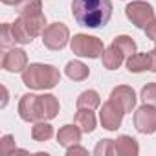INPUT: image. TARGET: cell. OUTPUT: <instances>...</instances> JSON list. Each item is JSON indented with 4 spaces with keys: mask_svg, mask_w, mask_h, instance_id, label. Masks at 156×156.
I'll return each mask as SVG.
<instances>
[{
    "mask_svg": "<svg viewBox=\"0 0 156 156\" xmlns=\"http://www.w3.org/2000/svg\"><path fill=\"white\" fill-rule=\"evenodd\" d=\"M72 15L75 22L85 28H101L112 17L110 0H73Z\"/></svg>",
    "mask_w": 156,
    "mask_h": 156,
    "instance_id": "1",
    "label": "cell"
},
{
    "mask_svg": "<svg viewBox=\"0 0 156 156\" xmlns=\"http://www.w3.org/2000/svg\"><path fill=\"white\" fill-rule=\"evenodd\" d=\"M22 83L33 90L55 88L61 83V72L51 64L33 62V64H28L26 70L22 72Z\"/></svg>",
    "mask_w": 156,
    "mask_h": 156,
    "instance_id": "2",
    "label": "cell"
},
{
    "mask_svg": "<svg viewBox=\"0 0 156 156\" xmlns=\"http://www.w3.org/2000/svg\"><path fill=\"white\" fill-rule=\"evenodd\" d=\"M70 48H72V53L79 57H90V59H98L105 51V46L98 37L85 35V33L73 35V39L70 41Z\"/></svg>",
    "mask_w": 156,
    "mask_h": 156,
    "instance_id": "3",
    "label": "cell"
},
{
    "mask_svg": "<svg viewBox=\"0 0 156 156\" xmlns=\"http://www.w3.org/2000/svg\"><path fill=\"white\" fill-rule=\"evenodd\" d=\"M68 39H70V30L62 22H53L46 26V30L42 31V44L51 51L62 50L68 44Z\"/></svg>",
    "mask_w": 156,
    "mask_h": 156,
    "instance_id": "4",
    "label": "cell"
},
{
    "mask_svg": "<svg viewBox=\"0 0 156 156\" xmlns=\"http://www.w3.org/2000/svg\"><path fill=\"white\" fill-rule=\"evenodd\" d=\"M125 15L127 19L140 30H145L147 24L151 20H154V9L149 2H143V0H134L125 8Z\"/></svg>",
    "mask_w": 156,
    "mask_h": 156,
    "instance_id": "5",
    "label": "cell"
},
{
    "mask_svg": "<svg viewBox=\"0 0 156 156\" xmlns=\"http://www.w3.org/2000/svg\"><path fill=\"white\" fill-rule=\"evenodd\" d=\"M134 127L141 134L156 132V107L143 105L134 112Z\"/></svg>",
    "mask_w": 156,
    "mask_h": 156,
    "instance_id": "6",
    "label": "cell"
},
{
    "mask_svg": "<svg viewBox=\"0 0 156 156\" xmlns=\"http://www.w3.org/2000/svg\"><path fill=\"white\" fill-rule=\"evenodd\" d=\"M19 116L22 121L35 123L41 121V105H39V96L35 94H24L19 101Z\"/></svg>",
    "mask_w": 156,
    "mask_h": 156,
    "instance_id": "7",
    "label": "cell"
},
{
    "mask_svg": "<svg viewBox=\"0 0 156 156\" xmlns=\"http://www.w3.org/2000/svg\"><path fill=\"white\" fill-rule=\"evenodd\" d=\"M123 114L125 112L112 99H108L107 103H103L101 112H99V119H101L103 129H107V130H118L119 125H121V121H123Z\"/></svg>",
    "mask_w": 156,
    "mask_h": 156,
    "instance_id": "8",
    "label": "cell"
},
{
    "mask_svg": "<svg viewBox=\"0 0 156 156\" xmlns=\"http://www.w3.org/2000/svg\"><path fill=\"white\" fill-rule=\"evenodd\" d=\"M28 66V55L24 50L20 48H11L4 53L2 57V68L6 72H11V73H17V72H24Z\"/></svg>",
    "mask_w": 156,
    "mask_h": 156,
    "instance_id": "9",
    "label": "cell"
},
{
    "mask_svg": "<svg viewBox=\"0 0 156 156\" xmlns=\"http://www.w3.org/2000/svg\"><path fill=\"white\" fill-rule=\"evenodd\" d=\"M110 99H112L125 114L132 112V108L136 107V92H134L130 87H127V85L116 87V88L112 90V94H110Z\"/></svg>",
    "mask_w": 156,
    "mask_h": 156,
    "instance_id": "10",
    "label": "cell"
},
{
    "mask_svg": "<svg viewBox=\"0 0 156 156\" xmlns=\"http://www.w3.org/2000/svg\"><path fill=\"white\" fill-rule=\"evenodd\" d=\"M140 152V145L132 136H119L118 140H114V154L118 156H136Z\"/></svg>",
    "mask_w": 156,
    "mask_h": 156,
    "instance_id": "11",
    "label": "cell"
},
{
    "mask_svg": "<svg viewBox=\"0 0 156 156\" xmlns=\"http://www.w3.org/2000/svg\"><path fill=\"white\" fill-rule=\"evenodd\" d=\"M81 129L77 127V125H64L59 129L57 132V141L59 145L62 147H72V145H77L81 141Z\"/></svg>",
    "mask_w": 156,
    "mask_h": 156,
    "instance_id": "12",
    "label": "cell"
},
{
    "mask_svg": "<svg viewBox=\"0 0 156 156\" xmlns=\"http://www.w3.org/2000/svg\"><path fill=\"white\" fill-rule=\"evenodd\" d=\"M125 59H127L125 53H123L118 46H114V44H110L108 48H105V51H103V55H101L103 66H105L107 70H116V68H119Z\"/></svg>",
    "mask_w": 156,
    "mask_h": 156,
    "instance_id": "13",
    "label": "cell"
},
{
    "mask_svg": "<svg viewBox=\"0 0 156 156\" xmlns=\"http://www.w3.org/2000/svg\"><path fill=\"white\" fill-rule=\"evenodd\" d=\"M39 105H41V118L42 119H53L59 114V101L53 94L39 96Z\"/></svg>",
    "mask_w": 156,
    "mask_h": 156,
    "instance_id": "14",
    "label": "cell"
},
{
    "mask_svg": "<svg viewBox=\"0 0 156 156\" xmlns=\"http://www.w3.org/2000/svg\"><path fill=\"white\" fill-rule=\"evenodd\" d=\"M73 121L85 134H90L96 129V116H94V112L90 108H77Z\"/></svg>",
    "mask_w": 156,
    "mask_h": 156,
    "instance_id": "15",
    "label": "cell"
},
{
    "mask_svg": "<svg viewBox=\"0 0 156 156\" xmlns=\"http://www.w3.org/2000/svg\"><path fill=\"white\" fill-rule=\"evenodd\" d=\"M19 17L22 19V22H24L28 33H30L33 39L39 37V35H42V31L46 30V28H44V26H46V17H44L42 13H39V15H28V17L19 15Z\"/></svg>",
    "mask_w": 156,
    "mask_h": 156,
    "instance_id": "16",
    "label": "cell"
},
{
    "mask_svg": "<svg viewBox=\"0 0 156 156\" xmlns=\"http://www.w3.org/2000/svg\"><path fill=\"white\" fill-rule=\"evenodd\" d=\"M127 70L132 73H140L145 70H151V53H134L130 57H127Z\"/></svg>",
    "mask_w": 156,
    "mask_h": 156,
    "instance_id": "17",
    "label": "cell"
},
{
    "mask_svg": "<svg viewBox=\"0 0 156 156\" xmlns=\"http://www.w3.org/2000/svg\"><path fill=\"white\" fill-rule=\"evenodd\" d=\"M66 75L70 77L72 81H85L87 77L90 75V68L87 64H83L81 61H70L64 68Z\"/></svg>",
    "mask_w": 156,
    "mask_h": 156,
    "instance_id": "18",
    "label": "cell"
},
{
    "mask_svg": "<svg viewBox=\"0 0 156 156\" xmlns=\"http://www.w3.org/2000/svg\"><path fill=\"white\" fill-rule=\"evenodd\" d=\"M15 11L22 17L39 15V13H42V2L41 0H19L15 4Z\"/></svg>",
    "mask_w": 156,
    "mask_h": 156,
    "instance_id": "19",
    "label": "cell"
},
{
    "mask_svg": "<svg viewBox=\"0 0 156 156\" xmlns=\"http://www.w3.org/2000/svg\"><path fill=\"white\" fill-rule=\"evenodd\" d=\"M51 136H53V127L46 119L35 121V125L31 127V138L35 141H48Z\"/></svg>",
    "mask_w": 156,
    "mask_h": 156,
    "instance_id": "20",
    "label": "cell"
},
{
    "mask_svg": "<svg viewBox=\"0 0 156 156\" xmlns=\"http://www.w3.org/2000/svg\"><path fill=\"white\" fill-rule=\"evenodd\" d=\"M101 105V98L96 90H85L83 94H79V98H77V108H98Z\"/></svg>",
    "mask_w": 156,
    "mask_h": 156,
    "instance_id": "21",
    "label": "cell"
},
{
    "mask_svg": "<svg viewBox=\"0 0 156 156\" xmlns=\"http://www.w3.org/2000/svg\"><path fill=\"white\" fill-rule=\"evenodd\" d=\"M112 44L118 46V48L125 53V57H130V55L136 53V42H134L132 37H129V35H118V37L112 41Z\"/></svg>",
    "mask_w": 156,
    "mask_h": 156,
    "instance_id": "22",
    "label": "cell"
},
{
    "mask_svg": "<svg viewBox=\"0 0 156 156\" xmlns=\"http://www.w3.org/2000/svg\"><path fill=\"white\" fill-rule=\"evenodd\" d=\"M13 33H15L17 44H31V41H33V37L28 33V30H26V26H24V22H22L20 17H19V19L15 20V24H13Z\"/></svg>",
    "mask_w": 156,
    "mask_h": 156,
    "instance_id": "23",
    "label": "cell"
},
{
    "mask_svg": "<svg viewBox=\"0 0 156 156\" xmlns=\"http://www.w3.org/2000/svg\"><path fill=\"white\" fill-rule=\"evenodd\" d=\"M141 99L145 105L156 107V83H147L141 88Z\"/></svg>",
    "mask_w": 156,
    "mask_h": 156,
    "instance_id": "24",
    "label": "cell"
},
{
    "mask_svg": "<svg viewBox=\"0 0 156 156\" xmlns=\"http://www.w3.org/2000/svg\"><path fill=\"white\" fill-rule=\"evenodd\" d=\"M11 44H17L15 33H13V24L4 22L2 24V48H9Z\"/></svg>",
    "mask_w": 156,
    "mask_h": 156,
    "instance_id": "25",
    "label": "cell"
},
{
    "mask_svg": "<svg viewBox=\"0 0 156 156\" xmlns=\"http://www.w3.org/2000/svg\"><path fill=\"white\" fill-rule=\"evenodd\" d=\"M96 156H110L114 154V140H101L98 141L96 149H94Z\"/></svg>",
    "mask_w": 156,
    "mask_h": 156,
    "instance_id": "26",
    "label": "cell"
},
{
    "mask_svg": "<svg viewBox=\"0 0 156 156\" xmlns=\"http://www.w3.org/2000/svg\"><path fill=\"white\" fill-rule=\"evenodd\" d=\"M0 145H2V152L8 154V156L17 151V147H15V138H13L11 134H6V136L2 138V141H0Z\"/></svg>",
    "mask_w": 156,
    "mask_h": 156,
    "instance_id": "27",
    "label": "cell"
},
{
    "mask_svg": "<svg viewBox=\"0 0 156 156\" xmlns=\"http://www.w3.org/2000/svg\"><path fill=\"white\" fill-rule=\"evenodd\" d=\"M73 154H88V151L85 147H79V143L72 145V147H66V156H73Z\"/></svg>",
    "mask_w": 156,
    "mask_h": 156,
    "instance_id": "28",
    "label": "cell"
},
{
    "mask_svg": "<svg viewBox=\"0 0 156 156\" xmlns=\"http://www.w3.org/2000/svg\"><path fill=\"white\" fill-rule=\"evenodd\" d=\"M145 35H147V39L156 41V19L151 20V22L147 24V28H145Z\"/></svg>",
    "mask_w": 156,
    "mask_h": 156,
    "instance_id": "29",
    "label": "cell"
},
{
    "mask_svg": "<svg viewBox=\"0 0 156 156\" xmlns=\"http://www.w3.org/2000/svg\"><path fill=\"white\" fill-rule=\"evenodd\" d=\"M149 53H151V72H154V73H156V48H154V50H151Z\"/></svg>",
    "mask_w": 156,
    "mask_h": 156,
    "instance_id": "30",
    "label": "cell"
},
{
    "mask_svg": "<svg viewBox=\"0 0 156 156\" xmlns=\"http://www.w3.org/2000/svg\"><path fill=\"white\" fill-rule=\"evenodd\" d=\"M19 2V0H2V4H6V6H15Z\"/></svg>",
    "mask_w": 156,
    "mask_h": 156,
    "instance_id": "31",
    "label": "cell"
},
{
    "mask_svg": "<svg viewBox=\"0 0 156 156\" xmlns=\"http://www.w3.org/2000/svg\"><path fill=\"white\" fill-rule=\"evenodd\" d=\"M154 42H156V41H154Z\"/></svg>",
    "mask_w": 156,
    "mask_h": 156,
    "instance_id": "32",
    "label": "cell"
}]
</instances>
